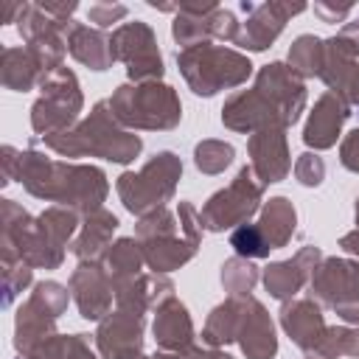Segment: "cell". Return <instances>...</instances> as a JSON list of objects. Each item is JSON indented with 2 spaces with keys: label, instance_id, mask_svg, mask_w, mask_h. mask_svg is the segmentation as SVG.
Masks as SVG:
<instances>
[{
  "label": "cell",
  "instance_id": "obj_1",
  "mask_svg": "<svg viewBox=\"0 0 359 359\" xmlns=\"http://www.w3.org/2000/svg\"><path fill=\"white\" fill-rule=\"evenodd\" d=\"M0 154H3L0 157V163H3L0 182L3 185L17 180L31 196L70 208L79 216H87V213L104 208L109 182L98 165L53 160L36 149L17 151L14 146H3Z\"/></svg>",
  "mask_w": 359,
  "mask_h": 359
},
{
  "label": "cell",
  "instance_id": "obj_2",
  "mask_svg": "<svg viewBox=\"0 0 359 359\" xmlns=\"http://www.w3.org/2000/svg\"><path fill=\"white\" fill-rule=\"evenodd\" d=\"M79 224V213L70 208L50 205L34 219L14 199H3L0 255L20 258L31 269H56L62 266L65 247L73 244Z\"/></svg>",
  "mask_w": 359,
  "mask_h": 359
},
{
  "label": "cell",
  "instance_id": "obj_3",
  "mask_svg": "<svg viewBox=\"0 0 359 359\" xmlns=\"http://www.w3.org/2000/svg\"><path fill=\"white\" fill-rule=\"evenodd\" d=\"M202 219L191 202H180L177 210L157 208L137 219L135 238L140 241L146 266L168 275L185 266L202 244Z\"/></svg>",
  "mask_w": 359,
  "mask_h": 359
},
{
  "label": "cell",
  "instance_id": "obj_4",
  "mask_svg": "<svg viewBox=\"0 0 359 359\" xmlns=\"http://www.w3.org/2000/svg\"><path fill=\"white\" fill-rule=\"evenodd\" d=\"M42 140L50 151L62 157H101L121 165L132 163L143 149V140L132 129H123L115 121L109 101H98L93 112L84 121H79L73 129L48 135Z\"/></svg>",
  "mask_w": 359,
  "mask_h": 359
},
{
  "label": "cell",
  "instance_id": "obj_5",
  "mask_svg": "<svg viewBox=\"0 0 359 359\" xmlns=\"http://www.w3.org/2000/svg\"><path fill=\"white\" fill-rule=\"evenodd\" d=\"M109 109L123 129L168 132L182 121L180 95L163 81L121 84L109 98Z\"/></svg>",
  "mask_w": 359,
  "mask_h": 359
},
{
  "label": "cell",
  "instance_id": "obj_6",
  "mask_svg": "<svg viewBox=\"0 0 359 359\" xmlns=\"http://www.w3.org/2000/svg\"><path fill=\"white\" fill-rule=\"evenodd\" d=\"M177 67H180L185 84L202 98H210L222 90L241 87L252 76V62L241 50H233L224 45H210V42L180 50Z\"/></svg>",
  "mask_w": 359,
  "mask_h": 359
},
{
  "label": "cell",
  "instance_id": "obj_7",
  "mask_svg": "<svg viewBox=\"0 0 359 359\" xmlns=\"http://www.w3.org/2000/svg\"><path fill=\"white\" fill-rule=\"evenodd\" d=\"M180 177L182 160L174 151H157L140 171H123L115 182V191L123 208L140 219L157 208H165V202L174 199Z\"/></svg>",
  "mask_w": 359,
  "mask_h": 359
},
{
  "label": "cell",
  "instance_id": "obj_8",
  "mask_svg": "<svg viewBox=\"0 0 359 359\" xmlns=\"http://www.w3.org/2000/svg\"><path fill=\"white\" fill-rule=\"evenodd\" d=\"M81 107H84V95L76 73L67 67H59L48 73L39 84V98L31 107V126L39 137L67 132L76 126Z\"/></svg>",
  "mask_w": 359,
  "mask_h": 359
},
{
  "label": "cell",
  "instance_id": "obj_9",
  "mask_svg": "<svg viewBox=\"0 0 359 359\" xmlns=\"http://www.w3.org/2000/svg\"><path fill=\"white\" fill-rule=\"evenodd\" d=\"M261 199H264V185L258 182L252 168L244 165V168H238V174L233 177V182L227 188L216 191L202 205V210H199L202 227L210 233L236 230L250 222V216L261 208Z\"/></svg>",
  "mask_w": 359,
  "mask_h": 359
},
{
  "label": "cell",
  "instance_id": "obj_10",
  "mask_svg": "<svg viewBox=\"0 0 359 359\" xmlns=\"http://www.w3.org/2000/svg\"><path fill=\"white\" fill-rule=\"evenodd\" d=\"M309 286L320 306L334 309L345 325H359V261L323 258Z\"/></svg>",
  "mask_w": 359,
  "mask_h": 359
},
{
  "label": "cell",
  "instance_id": "obj_11",
  "mask_svg": "<svg viewBox=\"0 0 359 359\" xmlns=\"http://www.w3.org/2000/svg\"><path fill=\"white\" fill-rule=\"evenodd\" d=\"M109 48H112L115 62L126 65V76L132 84H146V81L163 79L165 67H163V56L157 48V36L149 22L135 20V22L118 25L109 36Z\"/></svg>",
  "mask_w": 359,
  "mask_h": 359
},
{
  "label": "cell",
  "instance_id": "obj_12",
  "mask_svg": "<svg viewBox=\"0 0 359 359\" xmlns=\"http://www.w3.org/2000/svg\"><path fill=\"white\" fill-rule=\"evenodd\" d=\"M17 31L25 39V48L36 56L45 76L62 67L67 42H65V22L48 17L36 3H25L17 17Z\"/></svg>",
  "mask_w": 359,
  "mask_h": 359
},
{
  "label": "cell",
  "instance_id": "obj_13",
  "mask_svg": "<svg viewBox=\"0 0 359 359\" xmlns=\"http://www.w3.org/2000/svg\"><path fill=\"white\" fill-rule=\"evenodd\" d=\"M241 11L247 14V20L241 22V31H238V39L236 45L244 48V50H266L283 31V25L306 11V3H283V0H266V3H250L244 0L241 3Z\"/></svg>",
  "mask_w": 359,
  "mask_h": 359
},
{
  "label": "cell",
  "instance_id": "obj_14",
  "mask_svg": "<svg viewBox=\"0 0 359 359\" xmlns=\"http://www.w3.org/2000/svg\"><path fill=\"white\" fill-rule=\"evenodd\" d=\"M222 123L241 135H255L261 129H289L280 109L261 90H238L222 107Z\"/></svg>",
  "mask_w": 359,
  "mask_h": 359
},
{
  "label": "cell",
  "instance_id": "obj_15",
  "mask_svg": "<svg viewBox=\"0 0 359 359\" xmlns=\"http://www.w3.org/2000/svg\"><path fill=\"white\" fill-rule=\"evenodd\" d=\"M255 90H261L283 115L286 126L297 123L300 121V112L306 109V101H309V93H306V84L303 79L283 62H269L264 65L258 73H255Z\"/></svg>",
  "mask_w": 359,
  "mask_h": 359
},
{
  "label": "cell",
  "instance_id": "obj_16",
  "mask_svg": "<svg viewBox=\"0 0 359 359\" xmlns=\"http://www.w3.org/2000/svg\"><path fill=\"white\" fill-rule=\"evenodd\" d=\"M95 348L101 359H140L143 356V317L115 309L95 328Z\"/></svg>",
  "mask_w": 359,
  "mask_h": 359
},
{
  "label": "cell",
  "instance_id": "obj_17",
  "mask_svg": "<svg viewBox=\"0 0 359 359\" xmlns=\"http://www.w3.org/2000/svg\"><path fill=\"white\" fill-rule=\"evenodd\" d=\"M320 261H323L320 247H311V244H309V247H300L292 258H286V261H272L269 266H264L261 280H264L269 297H275V300H280V303L292 300V297L311 280V275H314V269H317Z\"/></svg>",
  "mask_w": 359,
  "mask_h": 359
},
{
  "label": "cell",
  "instance_id": "obj_18",
  "mask_svg": "<svg viewBox=\"0 0 359 359\" xmlns=\"http://www.w3.org/2000/svg\"><path fill=\"white\" fill-rule=\"evenodd\" d=\"M70 294L84 320H104L112 311V283L101 266V261H79L70 275Z\"/></svg>",
  "mask_w": 359,
  "mask_h": 359
},
{
  "label": "cell",
  "instance_id": "obj_19",
  "mask_svg": "<svg viewBox=\"0 0 359 359\" xmlns=\"http://www.w3.org/2000/svg\"><path fill=\"white\" fill-rule=\"evenodd\" d=\"M247 154H250V168L264 188L286 180V174L292 171L286 129H261V132L250 135Z\"/></svg>",
  "mask_w": 359,
  "mask_h": 359
},
{
  "label": "cell",
  "instance_id": "obj_20",
  "mask_svg": "<svg viewBox=\"0 0 359 359\" xmlns=\"http://www.w3.org/2000/svg\"><path fill=\"white\" fill-rule=\"evenodd\" d=\"M280 328L286 331V337L306 353L314 356V351L320 348L328 323L323 317V306L314 297H292L280 306Z\"/></svg>",
  "mask_w": 359,
  "mask_h": 359
},
{
  "label": "cell",
  "instance_id": "obj_21",
  "mask_svg": "<svg viewBox=\"0 0 359 359\" xmlns=\"http://www.w3.org/2000/svg\"><path fill=\"white\" fill-rule=\"evenodd\" d=\"M236 342L247 359H272L278 353V337L269 311L261 300L241 297V320L236 331Z\"/></svg>",
  "mask_w": 359,
  "mask_h": 359
},
{
  "label": "cell",
  "instance_id": "obj_22",
  "mask_svg": "<svg viewBox=\"0 0 359 359\" xmlns=\"http://www.w3.org/2000/svg\"><path fill=\"white\" fill-rule=\"evenodd\" d=\"M351 118V107L342 95L337 93H323L314 101V109L306 118L303 126V143L314 151H325L331 146H337V137L342 135V123Z\"/></svg>",
  "mask_w": 359,
  "mask_h": 359
},
{
  "label": "cell",
  "instance_id": "obj_23",
  "mask_svg": "<svg viewBox=\"0 0 359 359\" xmlns=\"http://www.w3.org/2000/svg\"><path fill=\"white\" fill-rule=\"evenodd\" d=\"M151 334L160 351L168 353H182L188 356L196 345V334H194V320L185 309V303H180L177 297H168L165 303H160L154 309V323H151Z\"/></svg>",
  "mask_w": 359,
  "mask_h": 359
},
{
  "label": "cell",
  "instance_id": "obj_24",
  "mask_svg": "<svg viewBox=\"0 0 359 359\" xmlns=\"http://www.w3.org/2000/svg\"><path fill=\"white\" fill-rule=\"evenodd\" d=\"M168 297H174V283L168 275H160V272H143L121 286H115V303L118 309L123 311H132V314H146L149 309L154 311L160 303H165Z\"/></svg>",
  "mask_w": 359,
  "mask_h": 359
},
{
  "label": "cell",
  "instance_id": "obj_25",
  "mask_svg": "<svg viewBox=\"0 0 359 359\" xmlns=\"http://www.w3.org/2000/svg\"><path fill=\"white\" fill-rule=\"evenodd\" d=\"M65 42H67L70 56L90 70H107L115 62L112 48H109V36L101 28H90L84 22L67 20L65 22Z\"/></svg>",
  "mask_w": 359,
  "mask_h": 359
},
{
  "label": "cell",
  "instance_id": "obj_26",
  "mask_svg": "<svg viewBox=\"0 0 359 359\" xmlns=\"http://www.w3.org/2000/svg\"><path fill=\"white\" fill-rule=\"evenodd\" d=\"M323 84L342 95L348 101V107H359V62L345 53L334 36L325 39V59H323V70H320Z\"/></svg>",
  "mask_w": 359,
  "mask_h": 359
},
{
  "label": "cell",
  "instance_id": "obj_27",
  "mask_svg": "<svg viewBox=\"0 0 359 359\" xmlns=\"http://www.w3.org/2000/svg\"><path fill=\"white\" fill-rule=\"evenodd\" d=\"M118 216L107 208L101 210H93L84 216L73 244H70V252L79 258V261H101V255L109 250L112 244V233L118 230Z\"/></svg>",
  "mask_w": 359,
  "mask_h": 359
},
{
  "label": "cell",
  "instance_id": "obj_28",
  "mask_svg": "<svg viewBox=\"0 0 359 359\" xmlns=\"http://www.w3.org/2000/svg\"><path fill=\"white\" fill-rule=\"evenodd\" d=\"M50 337H56V317L45 314L39 306L25 300L17 309V317H14V348H17V353L25 356V359H34L36 351Z\"/></svg>",
  "mask_w": 359,
  "mask_h": 359
},
{
  "label": "cell",
  "instance_id": "obj_29",
  "mask_svg": "<svg viewBox=\"0 0 359 359\" xmlns=\"http://www.w3.org/2000/svg\"><path fill=\"white\" fill-rule=\"evenodd\" d=\"M216 8H219V3H213V0H208V3H180V11L171 22L174 42L182 50L213 42V11Z\"/></svg>",
  "mask_w": 359,
  "mask_h": 359
},
{
  "label": "cell",
  "instance_id": "obj_30",
  "mask_svg": "<svg viewBox=\"0 0 359 359\" xmlns=\"http://www.w3.org/2000/svg\"><path fill=\"white\" fill-rule=\"evenodd\" d=\"M45 70L36 62V56L28 48H3L0 53V81L6 90L25 93L36 84H42Z\"/></svg>",
  "mask_w": 359,
  "mask_h": 359
},
{
  "label": "cell",
  "instance_id": "obj_31",
  "mask_svg": "<svg viewBox=\"0 0 359 359\" xmlns=\"http://www.w3.org/2000/svg\"><path fill=\"white\" fill-rule=\"evenodd\" d=\"M255 224H258L261 236L266 238V244L272 250H280L292 241V236L297 230V210L286 196H272L269 202H264Z\"/></svg>",
  "mask_w": 359,
  "mask_h": 359
},
{
  "label": "cell",
  "instance_id": "obj_32",
  "mask_svg": "<svg viewBox=\"0 0 359 359\" xmlns=\"http://www.w3.org/2000/svg\"><path fill=\"white\" fill-rule=\"evenodd\" d=\"M143 264H146V258H143V250H140L137 238H118L101 255V266H104V272L112 283V292H115V286L143 275Z\"/></svg>",
  "mask_w": 359,
  "mask_h": 359
},
{
  "label": "cell",
  "instance_id": "obj_33",
  "mask_svg": "<svg viewBox=\"0 0 359 359\" xmlns=\"http://www.w3.org/2000/svg\"><path fill=\"white\" fill-rule=\"evenodd\" d=\"M238 320H241V297H227L208 314L205 328H202V342L208 348H224L236 342Z\"/></svg>",
  "mask_w": 359,
  "mask_h": 359
},
{
  "label": "cell",
  "instance_id": "obj_34",
  "mask_svg": "<svg viewBox=\"0 0 359 359\" xmlns=\"http://www.w3.org/2000/svg\"><path fill=\"white\" fill-rule=\"evenodd\" d=\"M323 59H325V39H320L314 34H300L289 48V62L286 65L300 79H311V76H320Z\"/></svg>",
  "mask_w": 359,
  "mask_h": 359
},
{
  "label": "cell",
  "instance_id": "obj_35",
  "mask_svg": "<svg viewBox=\"0 0 359 359\" xmlns=\"http://www.w3.org/2000/svg\"><path fill=\"white\" fill-rule=\"evenodd\" d=\"M261 272L250 258L233 255L222 264V286L230 297H250V292L255 289Z\"/></svg>",
  "mask_w": 359,
  "mask_h": 359
},
{
  "label": "cell",
  "instance_id": "obj_36",
  "mask_svg": "<svg viewBox=\"0 0 359 359\" xmlns=\"http://www.w3.org/2000/svg\"><path fill=\"white\" fill-rule=\"evenodd\" d=\"M339 356H359V325H328L320 348L311 359H339Z\"/></svg>",
  "mask_w": 359,
  "mask_h": 359
},
{
  "label": "cell",
  "instance_id": "obj_37",
  "mask_svg": "<svg viewBox=\"0 0 359 359\" xmlns=\"http://www.w3.org/2000/svg\"><path fill=\"white\" fill-rule=\"evenodd\" d=\"M34 359H101L93 353L87 334H56L50 337Z\"/></svg>",
  "mask_w": 359,
  "mask_h": 359
},
{
  "label": "cell",
  "instance_id": "obj_38",
  "mask_svg": "<svg viewBox=\"0 0 359 359\" xmlns=\"http://www.w3.org/2000/svg\"><path fill=\"white\" fill-rule=\"evenodd\" d=\"M233 157H236V149H233L230 143L213 140V137L196 143V149H194V163H196V168H199L202 174H210V177H213V174H222V171L233 163Z\"/></svg>",
  "mask_w": 359,
  "mask_h": 359
},
{
  "label": "cell",
  "instance_id": "obj_39",
  "mask_svg": "<svg viewBox=\"0 0 359 359\" xmlns=\"http://www.w3.org/2000/svg\"><path fill=\"white\" fill-rule=\"evenodd\" d=\"M0 280H3V306L8 309L22 294V289L31 286L34 269L20 258H3L0 255Z\"/></svg>",
  "mask_w": 359,
  "mask_h": 359
},
{
  "label": "cell",
  "instance_id": "obj_40",
  "mask_svg": "<svg viewBox=\"0 0 359 359\" xmlns=\"http://www.w3.org/2000/svg\"><path fill=\"white\" fill-rule=\"evenodd\" d=\"M34 306H39L45 314H50V317H62L65 311H67V303H70V292H67V286H62V283H56V280H39L36 286H34V292H31V297H28Z\"/></svg>",
  "mask_w": 359,
  "mask_h": 359
},
{
  "label": "cell",
  "instance_id": "obj_41",
  "mask_svg": "<svg viewBox=\"0 0 359 359\" xmlns=\"http://www.w3.org/2000/svg\"><path fill=\"white\" fill-rule=\"evenodd\" d=\"M230 247L236 250V255H241V258H266L269 252H272V247L266 244V238L261 236V230H258V224H241V227H236L233 233H230Z\"/></svg>",
  "mask_w": 359,
  "mask_h": 359
},
{
  "label": "cell",
  "instance_id": "obj_42",
  "mask_svg": "<svg viewBox=\"0 0 359 359\" xmlns=\"http://www.w3.org/2000/svg\"><path fill=\"white\" fill-rule=\"evenodd\" d=\"M294 177L300 185L306 188H317L323 180H325V163L317 151H303L297 160H294Z\"/></svg>",
  "mask_w": 359,
  "mask_h": 359
},
{
  "label": "cell",
  "instance_id": "obj_43",
  "mask_svg": "<svg viewBox=\"0 0 359 359\" xmlns=\"http://www.w3.org/2000/svg\"><path fill=\"white\" fill-rule=\"evenodd\" d=\"M123 17H126V6H121V3H93L87 8V20L95 22L98 28H109L112 22H118Z\"/></svg>",
  "mask_w": 359,
  "mask_h": 359
},
{
  "label": "cell",
  "instance_id": "obj_44",
  "mask_svg": "<svg viewBox=\"0 0 359 359\" xmlns=\"http://www.w3.org/2000/svg\"><path fill=\"white\" fill-rule=\"evenodd\" d=\"M339 163H342L348 171L359 174V126L351 129V132L342 137V143H339Z\"/></svg>",
  "mask_w": 359,
  "mask_h": 359
},
{
  "label": "cell",
  "instance_id": "obj_45",
  "mask_svg": "<svg viewBox=\"0 0 359 359\" xmlns=\"http://www.w3.org/2000/svg\"><path fill=\"white\" fill-rule=\"evenodd\" d=\"M351 3H314V14L323 20V22H339V20H345L348 14H351Z\"/></svg>",
  "mask_w": 359,
  "mask_h": 359
},
{
  "label": "cell",
  "instance_id": "obj_46",
  "mask_svg": "<svg viewBox=\"0 0 359 359\" xmlns=\"http://www.w3.org/2000/svg\"><path fill=\"white\" fill-rule=\"evenodd\" d=\"M48 17H53V20H59V22H67L70 17H73V11L79 8V3L76 0H65V3H36Z\"/></svg>",
  "mask_w": 359,
  "mask_h": 359
},
{
  "label": "cell",
  "instance_id": "obj_47",
  "mask_svg": "<svg viewBox=\"0 0 359 359\" xmlns=\"http://www.w3.org/2000/svg\"><path fill=\"white\" fill-rule=\"evenodd\" d=\"M339 247H342L348 255H356V258H359V196H356V227L339 238Z\"/></svg>",
  "mask_w": 359,
  "mask_h": 359
},
{
  "label": "cell",
  "instance_id": "obj_48",
  "mask_svg": "<svg viewBox=\"0 0 359 359\" xmlns=\"http://www.w3.org/2000/svg\"><path fill=\"white\" fill-rule=\"evenodd\" d=\"M188 359H233V356H230V353H224V351H219V348H210V351H202V348H194Z\"/></svg>",
  "mask_w": 359,
  "mask_h": 359
},
{
  "label": "cell",
  "instance_id": "obj_49",
  "mask_svg": "<svg viewBox=\"0 0 359 359\" xmlns=\"http://www.w3.org/2000/svg\"><path fill=\"white\" fill-rule=\"evenodd\" d=\"M188 356H191V353H188ZM188 356H182V353H168V351H157V353L140 356V359H188Z\"/></svg>",
  "mask_w": 359,
  "mask_h": 359
},
{
  "label": "cell",
  "instance_id": "obj_50",
  "mask_svg": "<svg viewBox=\"0 0 359 359\" xmlns=\"http://www.w3.org/2000/svg\"><path fill=\"white\" fill-rule=\"evenodd\" d=\"M356 25H359V20H356Z\"/></svg>",
  "mask_w": 359,
  "mask_h": 359
},
{
  "label": "cell",
  "instance_id": "obj_51",
  "mask_svg": "<svg viewBox=\"0 0 359 359\" xmlns=\"http://www.w3.org/2000/svg\"><path fill=\"white\" fill-rule=\"evenodd\" d=\"M20 359H25V356H20Z\"/></svg>",
  "mask_w": 359,
  "mask_h": 359
},
{
  "label": "cell",
  "instance_id": "obj_52",
  "mask_svg": "<svg viewBox=\"0 0 359 359\" xmlns=\"http://www.w3.org/2000/svg\"><path fill=\"white\" fill-rule=\"evenodd\" d=\"M306 359H311V356H306Z\"/></svg>",
  "mask_w": 359,
  "mask_h": 359
}]
</instances>
